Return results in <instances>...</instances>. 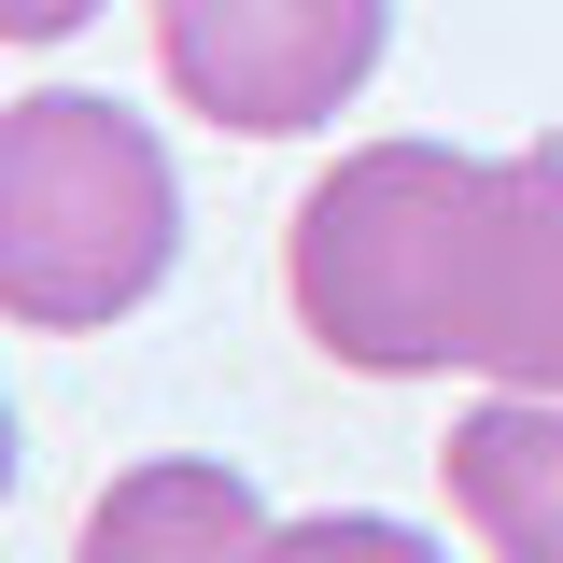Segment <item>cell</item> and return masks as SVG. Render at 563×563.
<instances>
[{
    "label": "cell",
    "mask_w": 563,
    "mask_h": 563,
    "mask_svg": "<svg viewBox=\"0 0 563 563\" xmlns=\"http://www.w3.org/2000/svg\"><path fill=\"white\" fill-rule=\"evenodd\" d=\"M282 282L366 380L465 366L493 395H563V141H352L282 225Z\"/></svg>",
    "instance_id": "obj_1"
},
{
    "label": "cell",
    "mask_w": 563,
    "mask_h": 563,
    "mask_svg": "<svg viewBox=\"0 0 563 563\" xmlns=\"http://www.w3.org/2000/svg\"><path fill=\"white\" fill-rule=\"evenodd\" d=\"M184 254V169L99 85H43L0 113V324H128Z\"/></svg>",
    "instance_id": "obj_2"
},
{
    "label": "cell",
    "mask_w": 563,
    "mask_h": 563,
    "mask_svg": "<svg viewBox=\"0 0 563 563\" xmlns=\"http://www.w3.org/2000/svg\"><path fill=\"white\" fill-rule=\"evenodd\" d=\"M395 43V0H155V70L169 99L240 141L339 128Z\"/></svg>",
    "instance_id": "obj_3"
},
{
    "label": "cell",
    "mask_w": 563,
    "mask_h": 563,
    "mask_svg": "<svg viewBox=\"0 0 563 563\" xmlns=\"http://www.w3.org/2000/svg\"><path fill=\"white\" fill-rule=\"evenodd\" d=\"M268 550V507L240 465H211V451H155L128 479L85 507V536L70 563H254Z\"/></svg>",
    "instance_id": "obj_4"
},
{
    "label": "cell",
    "mask_w": 563,
    "mask_h": 563,
    "mask_svg": "<svg viewBox=\"0 0 563 563\" xmlns=\"http://www.w3.org/2000/svg\"><path fill=\"white\" fill-rule=\"evenodd\" d=\"M451 507L493 563H563V395H493L451 422Z\"/></svg>",
    "instance_id": "obj_5"
},
{
    "label": "cell",
    "mask_w": 563,
    "mask_h": 563,
    "mask_svg": "<svg viewBox=\"0 0 563 563\" xmlns=\"http://www.w3.org/2000/svg\"><path fill=\"white\" fill-rule=\"evenodd\" d=\"M254 563H451L422 521H380V507H324V521H268Z\"/></svg>",
    "instance_id": "obj_6"
},
{
    "label": "cell",
    "mask_w": 563,
    "mask_h": 563,
    "mask_svg": "<svg viewBox=\"0 0 563 563\" xmlns=\"http://www.w3.org/2000/svg\"><path fill=\"white\" fill-rule=\"evenodd\" d=\"M99 0H0V43H70Z\"/></svg>",
    "instance_id": "obj_7"
},
{
    "label": "cell",
    "mask_w": 563,
    "mask_h": 563,
    "mask_svg": "<svg viewBox=\"0 0 563 563\" xmlns=\"http://www.w3.org/2000/svg\"><path fill=\"white\" fill-rule=\"evenodd\" d=\"M0 493H14V409H0Z\"/></svg>",
    "instance_id": "obj_8"
}]
</instances>
